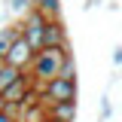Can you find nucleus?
Here are the masks:
<instances>
[{
  "mask_svg": "<svg viewBox=\"0 0 122 122\" xmlns=\"http://www.w3.org/2000/svg\"><path fill=\"white\" fill-rule=\"evenodd\" d=\"M43 34H46V18H43L40 12L28 9V12H25V21H21V37L30 43L34 52L43 49Z\"/></svg>",
  "mask_w": 122,
  "mask_h": 122,
  "instance_id": "nucleus-3",
  "label": "nucleus"
},
{
  "mask_svg": "<svg viewBox=\"0 0 122 122\" xmlns=\"http://www.w3.org/2000/svg\"><path fill=\"white\" fill-rule=\"evenodd\" d=\"M40 89V104H64V101H76V92H79V82L76 79H67V76H55L52 82L46 86H37Z\"/></svg>",
  "mask_w": 122,
  "mask_h": 122,
  "instance_id": "nucleus-2",
  "label": "nucleus"
},
{
  "mask_svg": "<svg viewBox=\"0 0 122 122\" xmlns=\"http://www.w3.org/2000/svg\"><path fill=\"white\" fill-rule=\"evenodd\" d=\"M9 3V12H28L30 9V0H6Z\"/></svg>",
  "mask_w": 122,
  "mask_h": 122,
  "instance_id": "nucleus-10",
  "label": "nucleus"
},
{
  "mask_svg": "<svg viewBox=\"0 0 122 122\" xmlns=\"http://www.w3.org/2000/svg\"><path fill=\"white\" fill-rule=\"evenodd\" d=\"M37 122H55V119H49V116H46V113H43V116H40V119H37Z\"/></svg>",
  "mask_w": 122,
  "mask_h": 122,
  "instance_id": "nucleus-16",
  "label": "nucleus"
},
{
  "mask_svg": "<svg viewBox=\"0 0 122 122\" xmlns=\"http://www.w3.org/2000/svg\"><path fill=\"white\" fill-rule=\"evenodd\" d=\"M0 113H15V107L9 104V101H6L3 95H0Z\"/></svg>",
  "mask_w": 122,
  "mask_h": 122,
  "instance_id": "nucleus-12",
  "label": "nucleus"
},
{
  "mask_svg": "<svg viewBox=\"0 0 122 122\" xmlns=\"http://www.w3.org/2000/svg\"><path fill=\"white\" fill-rule=\"evenodd\" d=\"M110 58H113V64H116V67H122V43L113 46V55H110Z\"/></svg>",
  "mask_w": 122,
  "mask_h": 122,
  "instance_id": "nucleus-11",
  "label": "nucleus"
},
{
  "mask_svg": "<svg viewBox=\"0 0 122 122\" xmlns=\"http://www.w3.org/2000/svg\"><path fill=\"white\" fill-rule=\"evenodd\" d=\"M64 49V46H70L67 40V28H64V21L55 18V21H46V34H43V49Z\"/></svg>",
  "mask_w": 122,
  "mask_h": 122,
  "instance_id": "nucleus-5",
  "label": "nucleus"
},
{
  "mask_svg": "<svg viewBox=\"0 0 122 122\" xmlns=\"http://www.w3.org/2000/svg\"><path fill=\"white\" fill-rule=\"evenodd\" d=\"M0 122H21L15 113H0Z\"/></svg>",
  "mask_w": 122,
  "mask_h": 122,
  "instance_id": "nucleus-13",
  "label": "nucleus"
},
{
  "mask_svg": "<svg viewBox=\"0 0 122 122\" xmlns=\"http://www.w3.org/2000/svg\"><path fill=\"white\" fill-rule=\"evenodd\" d=\"M95 6H98V0H86L82 3V9H95Z\"/></svg>",
  "mask_w": 122,
  "mask_h": 122,
  "instance_id": "nucleus-15",
  "label": "nucleus"
},
{
  "mask_svg": "<svg viewBox=\"0 0 122 122\" xmlns=\"http://www.w3.org/2000/svg\"><path fill=\"white\" fill-rule=\"evenodd\" d=\"M25 76V70H18V67H12V64H6V61H0V95L9 89L12 82H18Z\"/></svg>",
  "mask_w": 122,
  "mask_h": 122,
  "instance_id": "nucleus-8",
  "label": "nucleus"
},
{
  "mask_svg": "<svg viewBox=\"0 0 122 122\" xmlns=\"http://www.w3.org/2000/svg\"><path fill=\"white\" fill-rule=\"evenodd\" d=\"M34 55H37V52L30 49L28 40H25V37H15L12 43H9V49H6V58H3V61L28 73V70H30V64H34Z\"/></svg>",
  "mask_w": 122,
  "mask_h": 122,
  "instance_id": "nucleus-4",
  "label": "nucleus"
},
{
  "mask_svg": "<svg viewBox=\"0 0 122 122\" xmlns=\"http://www.w3.org/2000/svg\"><path fill=\"white\" fill-rule=\"evenodd\" d=\"M73 49L70 46H64V49H40L37 55H34V64H30V79H34V86H46V82H52L55 76H61V67H64V58L70 55Z\"/></svg>",
  "mask_w": 122,
  "mask_h": 122,
  "instance_id": "nucleus-1",
  "label": "nucleus"
},
{
  "mask_svg": "<svg viewBox=\"0 0 122 122\" xmlns=\"http://www.w3.org/2000/svg\"><path fill=\"white\" fill-rule=\"evenodd\" d=\"M30 9L40 12L46 21H55L61 18V0H30Z\"/></svg>",
  "mask_w": 122,
  "mask_h": 122,
  "instance_id": "nucleus-7",
  "label": "nucleus"
},
{
  "mask_svg": "<svg viewBox=\"0 0 122 122\" xmlns=\"http://www.w3.org/2000/svg\"><path fill=\"white\" fill-rule=\"evenodd\" d=\"M43 113L49 116V119H55V122H73V119H76V101L49 104V107H43Z\"/></svg>",
  "mask_w": 122,
  "mask_h": 122,
  "instance_id": "nucleus-6",
  "label": "nucleus"
},
{
  "mask_svg": "<svg viewBox=\"0 0 122 122\" xmlns=\"http://www.w3.org/2000/svg\"><path fill=\"white\" fill-rule=\"evenodd\" d=\"M6 49H9V43H6V40H3V37H0V61L6 58Z\"/></svg>",
  "mask_w": 122,
  "mask_h": 122,
  "instance_id": "nucleus-14",
  "label": "nucleus"
},
{
  "mask_svg": "<svg viewBox=\"0 0 122 122\" xmlns=\"http://www.w3.org/2000/svg\"><path fill=\"white\" fill-rule=\"evenodd\" d=\"M113 119V101H110V95H101V104H98V122H110Z\"/></svg>",
  "mask_w": 122,
  "mask_h": 122,
  "instance_id": "nucleus-9",
  "label": "nucleus"
}]
</instances>
